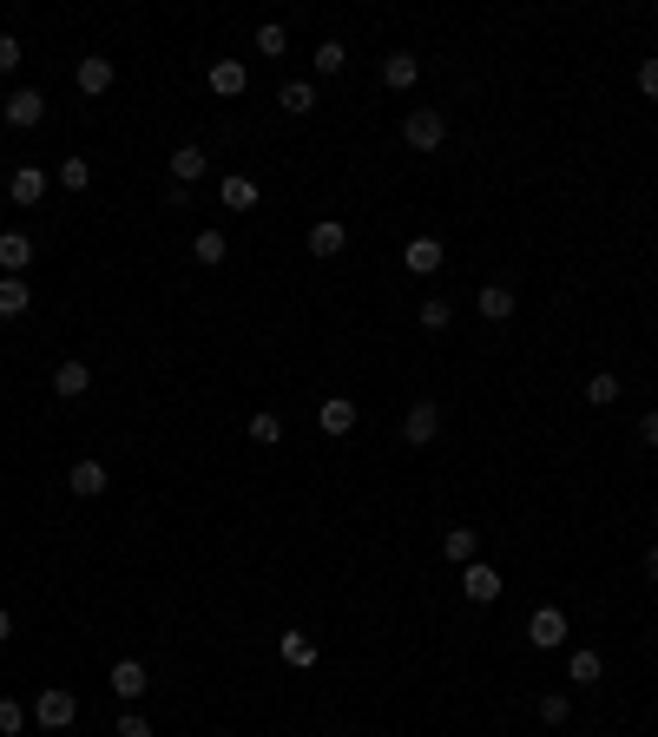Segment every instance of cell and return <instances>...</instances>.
Returning a JSON list of instances; mask_svg holds the SVG:
<instances>
[{
	"mask_svg": "<svg viewBox=\"0 0 658 737\" xmlns=\"http://www.w3.org/2000/svg\"><path fill=\"white\" fill-rule=\"evenodd\" d=\"M0 119L20 126V132H33L40 119H47V93H40V86H14V93L0 99Z\"/></svg>",
	"mask_w": 658,
	"mask_h": 737,
	"instance_id": "1",
	"label": "cell"
},
{
	"mask_svg": "<svg viewBox=\"0 0 658 737\" xmlns=\"http://www.w3.org/2000/svg\"><path fill=\"white\" fill-rule=\"evenodd\" d=\"M402 139L415 145V152H435V145L448 139V119H441L435 106H415V112H408V119H402Z\"/></svg>",
	"mask_w": 658,
	"mask_h": 737,
	"instance_id": "2",
	"label": "cell"
},
{
	"mask_svg": "<svg viewBox=\"0 0 658 737\" xmlns=\"http://www.w3.org/2000/svg\"><path fill=\"white\" fill-rule=\"evenodd\" d=\"M79 718V705H73V691H60V685H47L40 698H33V724L40 731H66V724Z\"/></svg>",
	"mask_w": 658,
	"mask_h": 737,
	"instance_id": "3",
	"label": "cell"
},
{
	"mask_svg": "<svg viewBox=\"0 0 658 737\" xmlns=\"http://www.w3.org/2000/svg\"><path fill=\"white\" fill-rule=\"evenodd\" d=\"M527 645H533V652H560V645H566V612L560 606H533Z\"/></svg>",
	"mask_w": 658,
	"mask_h": 737,
	"instance_id": "4",
	"label": "cell"
},
{
	"mask_svg": "<svg viewBox=\"0 0 658 737\" xmlns=\"http://www.w3.org/2000/svg\"><path fill=\"white\" fill-rule=\"evenodd\" d=\"M461 593H468L474 606H494V599L507 593V580H501L487 560H468V566H461Z\"/></svg>",
	"mask_w": 658,
	"mask_h": 737,
	"instance_id": "5",
	"label": "cell"
},
{
	"mask_svg": "<svg viewBox=\"0 0 658 737\" xmlns=\"http://www.w3.org/2000/svg\"><path fill=\"white\" fill-rule=\"evenodd\" d=\"M435 435H441V408H435V402H415V408L402 415V441H408V448H428Z\"/></svg>",
	"mask_w": 658,
	"mask_h": 737,
	"instance_id": "6",
	"label": "cell"
},
{
	"mask_svg": "<svg viewBox=\"0 0 658 737\" xmlns=\"http://www.w3.org/2000/svg\"><path fill=\"white\" fill-rule=\"evenodd\" d=\"M316 428H323L329 441H343V435H356V402L349 395H329L323 408H316Z\"/></svg>",
	"mask_w": 658,
	"mask_h": 737,
	"instance_id": "7",
	"label": "cell"
},
{
	"mask_svg": "<svg viewBox=\"0 0 658 737\" xmlns=\"http://www.w3.org/2000/svg\"><path fill=\"white\" fill-rule=\"evenodd\" d=\"M106 461H73V468H66V487H73L79 501H93V494H106Z\"/></svg>",
	"mask_w": 658,
	"mask_h": 737,
	"instance_id": "8",
	"label": "cell"
},
{
	"mask_svg": "<svg viewBox=\"0 0 658 737\" xmlns=\"http://www.w3.org/2000/svg\"><path fill=\"white\" fill-rule=\"evenodd\" d=\"M415 79H422V60H415V53H382V86H389V93H408Z\"/></svg>",
	"mask_w": 658,
	"mask_h": 737,
	"instance_id": "9",
	"label": "cell"
},
{
	"mask_svg": "<svg viewBox=\"0 0 658 737\" xmlns=\"http://www.w3.org/2000/svg\"><path fill=\"white\" fill-rule=\"evenodd\" d=\"M33 264V237L27 231H0V277H20Z\"/></svg>",
	"mask_w": 658,
	"mask_h": 737,
	"instance_id": "10",
	"label": "cell"
},
{
	"mask_svg": "<svg viewBox=\"0 0 658 737\" xmlns=\"http://www.w3.org/2000/svg\"><path fill=\"white\" fill-rule=\"evenodd\" d=\"M112 79H119V73H112V60H106V53H86V60H79V93H86V99L112 93Z\"/></svg>",
	"mask_w": 658,
	"mask_h": 737,
	"instance_id": "11",
	"label": "cell"
},
{
	"mask_svg": "<svg viewBox=\"0 0 658 737\" xmlns=\"http://www.w3.org/2000/svg\"><path fill=\"white\" fill-rule=\"evenodd\" d=\"M402 270H415V277H435L441 270V237H415L402 251Z\"/></svg>",
	"mask_w": 658,
	"mask_h": 737,
	"instance_id": "12",
	"label": "cell"
},
{
	"mask_svg": "<svg viewBox=\"0 0 658 737\" xmlns=\"http://www.w3.org/2000/svg\"><path fill=\"white\" fill-rule=\"evenodd\" d=\"M7 191H14V204H40L47 198V172H40V165H14Z\"/></svg>",
	"mask_w": 658,
	"mask_h": 737,
	"instance_id": "13",
	"label": "cell"
},
{
	"mask_svg": "<svg viewBox=\"0 0 658 737\" xmlns=\"http://www.w3.org/2000/svg\"><path fill=\"white\" fill-rule=\"evenodd\" d=\"M93 389V369H86V362H60V369H53V395H60V402H73V395H86Z\"/></svg>",
	"mask_w": 658,
	"mask_h": 737,
	"instance_id": "14",
	"label": "cell"
},
{
	"mask_svg": "<svg viewBox=\"0 0 658 737\" xmlns=\"http://www.w3.org/2000/svg\"><path fill=\"white\" fill-rule=\"evenodd\" d=\"M204 79H211V93H218V99H237V93H244V86H251V73H244V66H237V60H218V66H211V73H204Z\"/></svg>",
	"mask_w": 658,
	"mask_h": 737,
	"instance_id": "15",
	"label": "cell"
},
{
	"mask_svg": "<svg viewBox=\"0 0 658 737\" xmlns=\"http://www.w3.org/2000/svg\"><path fill=\"white\" fill-rule=\"evenodd\" d=\"M204 165H211V158H204V145H178V152H172V185H198Z\"/></svg>",
	"mask_w": 658,
	"mask_h": 737,
	"instance_id": "16",
	"label": "cell"
},
{
	"mask_svg": "<svg viewBox=\"0 0 658 737\" xmlns=\"http://www.w3.org/2000/svg\"><path fill=\"white\" fill-rule=\"evenodd\" d=\"M277 106L290 112V119H310V112H316V86H310V79H290V86L277 93Z\"/></svg>",
	"mask_w": 658,
	"mask_h": 737,
	"instance_id": "17",
	"label": "cell"
},
{
	"mask_svg": "<svg viewBox=\"0 0 658 737\" xmlns=\"http://www.w3.org/2000/svg\"><path fill=\"white\" fill-rule=\"evenodd\" d=\"M343 244H349V231H343L336 218L310 224V251H316V257H343Z\"/></svg>",
	"mask_w": 658,
	"mask_h": 737,
	"instance_id": "18",
	"label": "cell"
},
{
	"mask_svg": "<svg viewBox=\"0 0 658 737\" xmlns=\"http://www.w3.org/2000/svg\"><path fill=\"white\" fill-rule=\"evenodd\" d=\"M619 395H626V382L612 376V369H593V376H586V402H593V408H612Z\"/></svg>",
	"mask_w": 658,
	"mask_h": 737,
	"instance_id": "19",
	"label": "cell"
},
{
	"mask_svg": "<svg viewBox=\"0 0 658 737\" xmlns=\"http://www.w3.org/2000/svg\"><path fill=\"white\" fill-rule=\"evenodd\" d=\"M481 316L487 323H507V316H514V290H507V283H481Z\"/></svg>",
	"mask_w": 658,
	"mask_h": 737,
	"instance_id": "20",
	"label": "cell"
},
{
	"mask_svg": "<svg viewBox=\"0 0 658 737\" xmlns=\"http://www.w3.org/2000/svg\"><path fill=\"white\" fill-rule=\"evenodd\" d=\"M27 310H33L27 277H0V316H27Z\"/></svg>",
	"mask_w": 658,
	"mask_h": 737,
	"instance_id": "21",
	"label": "cell"
},
{
	"mask_svg": "<svg viewBox=\"0 0 658 737\" xmlns=\"http://www.w3.org/2000/svg\"><path fill=\"white\" fill-rule=\"evenodd\" d=\"M112 691H119V698H139V691H145V665L139 659H112Z\"/></svg>",
	"mask_w": 658,
	"mask_h": 737,
	"instance_id": "22",
	"label": "cell"
},
{
	"mask_svg": "<svg viewBox=\"0 0 658 737\" xmlns=\"http://www.w3.org/2000/svg\"><path fill=\"white\" fill-rule=\"evenodd\" d=\"M566 678H573V685H599V678H606V659H599V652H573V659H566Z\"/></svg>",
	"mask_w": 658,
	"mask_h": 737,
	"instance_id": "23",
	"label": "cell"
},
{
	"mask_svg": "<svg viewBox=\"0 0 658 737\" xmlns=\"http://www.w3.org/2000/svg\"><path fill=\"white\" fill-rule=\"evenodd\" d=\"M310 66H316V73H323V79H336V73H343V66H349V47H343V40H323V47L310 53Z\"/></svg>",
	"mask_w": 658,
	"mask_h": 737,
	"instance_id": "24",
	"label": "cell"
},
{
	"mask_svg": "<svg viewBox=\"0 0 658 737\" xmlns=\"http://www.w3.org/2000/svg\"><path fill=\"white\" fill-rule=\"evenodd\" d=\"M474 547H481V540H474V527H448V534H441V553H448V560H461V566L474 560Z\"/></svg>",
	"mask_w": 658,
	"mask_h": 737,
	"instance_id": "25",
	"label": "cell"
},
{
	"mask_svg": "<svg viewBox=\"0 0 658 737\" xmlns=\"http://www.w3.org/2000/svg\"><path fill=\"white\" fill-rule=\"evenodd\" d=\"M53 178H60V191H86V185H93V165H86V158H60V172H53Z\"/></svg>",
	"mask_w": 658,
	"mask_h": 737,
	"instance_id": "26",
	"label": "cell"
},
{
	"mask_svg": "<svg viewBox=\"0 0 658 737\" xmlns=\"http://www.w3.org/2000/svg\"><path fill=\"white\" fill-rule=\"evenodd\" d=\"M415 323H422L428 336H441V330H448V323H455V310H448V303H441V297H428L422 310H415Z\"/></svg>",
	"mask_w": 658,
	"mask_h": 737,
	"instance_id": "27",
	"label": "cell"
},
{
	"mask_svg": "<svg viewBox=\"0 0 658 737\" xmlns=\"http://www.w3.org/2000/svg\"><path fill=\"white\" fill-rule=\"evenodd\" d=\"M224 204H231V211H257V185H251V178H224Z\"/></svg>",
	"mask_w": 658,
	"mask_h": 737,
	"instance_id": "28",
	"label": "cell"
},
{
	"mask_svg": "<svg viewBox=\"0 0 658 737\" xmlns=\"http://www.w3.org/2000/svg\"><path fill=\"white\" fill-rule=\"evenodd\" d=\"M191 257L198 264H224V231H198L191 237Z\"/></svg>",
	"mask_w": 658,
	"mask_h": 737,
	"instance_id": "29",
	"label": "cell"
},
{
	"mask_svg": "<svg viewBox=\"0 0 658 737\" xmlns=\"http://www.w3.org/2000/svg\"><path fill=\"white\" fill-rule=\"evenodd\" d=\"M257 53H270V60H277V53H290V33H283L277 20H264V27H257Z\"/></svg>",
	"mask_w": 658,
	"mask_h": 737,
	"instance_id": "30",
	"label": "cell"
},
{
	"mask_svg": "<svg viewBox=\"0 0 658 737\" xmlns=\"http://www.w3.org/2000/svg\"><path fill=\"white\" fill-rule=\"evenodd\" d=\"M251 441H257V448H277V441H283V422H277V415H251Z\"/></svg>",
	"mask_w": 658,
	"mask_h": 737,
	"instance_id": "31",
	"label": "cell"
},
{
	"mask_svg": "<svg viewBox=\"0 0 658 737\" xmlns=\"http://www.w3.org/2000/svg\"><path fill=\"white\" fill-rule=\"evenodd\" d=\"M283 659H290V665H316V645L303 639V632H283Z\"/></svg>",
	"mask_w": 658,
	"mask_h": 737,
	"instance_id": "32",
	"label": "cell"
},
{
	"mask_svg": "<svg viewBox=\"0 0 658 737\" xmlns=\"http://www.w3.org/2000/svg\"><path fill=\"white\" fill-rule=\"evenodd\" d=\"M20 731H27V705L0 698V737H20Z\"/></svg>",
	"mask_w": 658,
	"mask_h": 737,
	"instance_id": "33",
	"label": "cell"
},
{
	"mask_svg": "<svg viewBox=\"0 0 658 737\" xmlns=\"http://www.w3.org/2000/svg\"><path fill=\"white\" fill-rule=\"evenodd\" d=\"M566 691H547V698H540V724H566Z\"/></svg>",
	"mask_w": 658,
	"mask_h": 737,
	"instance_id": "34",
	"label": "cell"
},
{
	"mask_svg": "<svg viewBox=\"0 0 658 737\" xmlns=\"http://www.w3.org/2000/svg\"><path fill=\"white\" fill-rule=\"evenodd\" d=\"M20 60H27V53H20V40H14V33H0V73H14Z\"/></svg>",
	"mask_w": 658,
	"mask_h": 737,
	"instance_id": "35",
	"label": "cell"
},
{
	"mask_svg": "<svg viewBox=\"0 0 658 737\" xmlns=\"http://www.w3.org/2000/svg\"><path fill=\"white\" fill-rule=\"evenodd\" d=\"M639 93L658 99V53H652V60H639Z\"/></svg>",
	"mask_w": 658,
	"mask_h": 737,
	"instance_id": "36",
	"label": "cell"
},
{
	"mask_svg": "<svg viewBox=\"0 0 658 737\" xmlns=\"http://www.w3.org/2000/svg\"><path fill=\"white\" fill-rule=\"evenodd\" d=\"M119 737H152V724H145L139 711H126V718H119Z\"/></svg>",
	"mask_w": 658,
	"mask_h": 737,
	"instance_id": "37",
	"label": "cell"
},
{
	"mask_svg": "<svg viewBox=\"0 0 658 737\" xmlns=\"http://www.w3.org/2000/svg\"><path fill=\"white\" fill-rule=\"evenodd\" d=\"M639 441H645V448H658V408H652V415L639 422Z\"/></svg>",
	"mask_w": 658,
	"mask_h": 737,
	"instance_id": "38",
	"label": "cell"
},
{
	"mask_svg": "<svg viewBox=\"0 0 658 737\" xmlns=\"http://www.w3.org/2000/svg\"><path fill=\"white\" fill-rule=\"evenodd\" d=\"M645 580L658 586V547H645Z\"/></svg>",
	"mask_w": 658,
	"mask_h": 737,
	"instance_id": "39",
	"label": "cell"
},
{
	"mask_svg": "<svg viewBox=\"0 0 658 737\" xmlns=\"http://www.w3.org/2000/svg\"><path fill=\"white\" fill-rule=\"evenodd\" d=\"M7 639H14V612L0 606V645H7Z\"/></svg>",
	"mask_w": 658,
	"mask_h": 737,
	"instance_id": "40",
	"label": "cell"
}]
</instances>
